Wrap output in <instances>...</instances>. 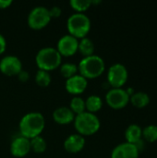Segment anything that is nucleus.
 <instances>
[{
  "label": "nucleus",
  "mask_w": 157,
  "mask_h": 158,
  "mask_svg": "<svg viewBox=\"0 0 157 158\" xmlns=\"http://www.w3.org/2000/svg\"><path fill=\"white\" fill-rule=\"evenodd\" d=\"M70 110L75 114V116L80 115L86 111L85 107V100L81 96H73L69 102Z\"/></svg>",
  "instance_id": "obj_20"
},
{
  "label": "nucleus",
  "mask_w": 157,
  "mask_h": 158,
  "mask_svg": "<svg viewBox=\"0 0 157 158\" xmlns=\"http://www.w3.org/2000/svg\"><path fill=\"white\" fill-rule=\"evenodd\" d=\"M45 128V118L43 115L37 111L25 114L19 120V129L21 136L31 140L40 136Z\"/></svg>",
  "instance_id": "obj_1"
},
{
  "label": "nucleus",
  "mask_w": 157,
  "mask_h": 158,
  "mask_svg": "<svg viewBox=\"0 0 157 158\" xmlns=\"http://www.w3.org/2000/svg\"><path fill=\"white\" fill-rule=\"evenodd\" d=\"M92 22L85 13H73L67 20V29L68 34L74 36L78 40L87 37L91 31Z\"/></svg>",
  "instance_id": "obj_5"
},
{
  "label": "nucleus",
  "mask_w": 157,
  "mask_h": 158,
  "mask_svg": "<svg viewBox=\"0 0 157 158\" xmlns=\"http://www.w3.org/2000/svg\"><path fill=\"white\" fill-rule=\"evenodd\" d=\"M34 81L40 87H47L52 81V76L48 71L38 69L34 76Z\"/></svg>",
  "instance_id": "obj_21"
},
{
  "label": "nucleus",
  "mask_w": 157,
  "mask_h": 158,
  "mask_svg": "<svg viewBox=\"0 0 157 158\" xmlns=\"http://www.w3.org/2000/svg\"><path fill=\"white\" fill-rule=\"evenodd\" d=\"M69 5L76 13H84L92 6V0H71Z\"/></svg>",
  "instance_id": "obj_24"
},
{
  "label": "nucleus",
  "mask_w": 157,
  "mask_h": 158,
  "mask_svg": "<svg viewBox=\"0 0 157 158\" xmlns=\"http://www.w3.org/2000/svg\"><path fill=\"white\" fill-rule=\"evenodd\" d=\"M73 123L77 133L83 137L95 134L101 127L100 119L96 114H93L87 111L77 115Z\"/></svg>",
  "instance_id": "obj_4"
},
{
  "label": "nucleus",
  "mask_w": 157,
  "mask_h": 158,
  "mask_svg": "<svg viewBox=\"0 0 157 158\" xmlns=\"http://www.w3.org/2000/svg\"><path fill=\"white\" fill-rule=\"evenodd\" d=\"M87 87L88 80L79 73L69 79H67L65 82L66 91L68 94H73L74 96H79L80 94H83Z\"/></svg>",
  "instance_id": "obj_11"
},
{
  "label": "nucleus",
  "mask_w": 157,
  "mask_h": 158,
  "mask_svg": "<svg viewBox=\"0 0 157 158\" xmlns=\"http://www.w3.org/2000/svg\"><path fill=\"white\" fill-rule=\"evenodd\" d=\"M140 152L137 147L127 142L119 143L111 152V158H139Z\"/></svg>",
  "instance_id": "obj_13"
},
{
  "label": "nucleus",
  "mask_w": 157,
  "mask_h": 158,
  "mask_svg": "<svg viewBox=\"0 0 157 158\" xmlns=\"http://www.w3.org/2000/svg\"><path fill=\"white\" fill-rule=\"evenodd\" d=\"M125 139L127 143L136 144L143 140V129L138 124H130L125 131Z\"/></svg>",
  "instance_id": "obj_16"
},
{
  "label": "nucleus",
  "mask_w": 157,
  "mask_h": 158,
  "mask_svg": "<svg viewBox=\"0 0 157 158\" xmlns=\"http://www.w3.org/2000/svg\"><path fill=\"white\" fill-rule=\"evenodd\" d=\"M131 105L137 108H143L150 103V96L144 92H136L130 97Z\"/></svg>",
  "instance_id": "obj_18"
},
{
  "label": "nucleus",
  "mask_w": 157,
  "mask_h": 158,
  "mask_svg": "<svg viewBox=\"0 0 157 158\" xmlns=\"http://www.w3.org/2000/svg\"><path fill=\"white\" fill-rule=\"evenodd\" d=\"M49 9V13L51 15V18H58L61 16V13H62V10L59 6H53L52 7L48 8Z\"/></svg>",
  "instance_id": "obj_26"
},
{
  "label": "nucleus",
  "mask_w": 157,
  "mask_h": 158,
  "mask_svg": "<svg viewBox=\"0 0 157 158\" xmlns=\"http://www.w3.org/2000/svg\"><path fill=\"white\" fill-rule=\"evenodd\" d=\"M12 0H0V9H6L8 8L12 5Z\"/></svg>",
  "instance_id": "obj_29"
},
{
  "label": "nucleus",
  "mask_w": 157,
  "mask_h": 158,
  "mask_svg": "<svg viewBox=\"0 0 157 158\" xmlns=\"http://www.w3.org/2000/svg\"><path fill=\"white\" fill-rule=\"evenodd\" d=\"M143 138L148 143H155L157 141V126L148 125L143 129Z\"/></svg>",
  "instance_id": "obj_25"
},
{
  "label": "nucleus",
  "mask_w": 157,
  "mask_h": 158,
  "mask_svg": "<svg viewBox=\"0 0 157 158\" xmlns=\"http://www.w3.org/2000/svg\"><path fill=\"white\" fill-rule=\"evenodd\" d=\"M94 50H95L94 44L90 38L84 37L79 40L78 51L81 53V55L83 56V57L94 55Z\"/></svg>",
  "instance_id": "obj_19"
},
{
  "label": "nucleus",
  "mask_w": 157,
  "mask_h": 158,
  "mask_svg": "<svg viewBox=\"0 0 157 158\" xmlns=\"http://www.w3.org/2000/svg\"><path fill=\"white\" fill-rule=\"evenodd\" d=\"M79 74L85 79H96L105 70V60L97 55L83 57L78 64Z\"/></svg>",
  "instance_id": "obj_2"
},
{
  "label": "nucleus",
  "mask_w": 157,
  "mask_h": 158,
  "mask_svg": "<svg viewBox=\"0 0 157 158\" xmlns=\"http://www.w3.org/2000/svg\"><path fill=\"white\" fill-rule=\"evenodd\" d=\"M105 102L113 109H122L130 103V95L122 88H111L105 94Z\"/></svg>",
  "instance_id": "obj_8"
},
{
  "label": "nucleus",
  "mask_w": 157,
  "mask_h": 158,
  "mask_svg": "<svg viewBox=\"0 0 157 158\" xmlns=\"http://www.w3.org/2000/svg\"><path fill=\"white\" fill-rule=\"evenodd\" d=\"M52 18L49 13V9L43 6H34L27 17V23L28 26L32 30H42L46 27Z\"/></svg>",
  "instance_id": "obj_6"
},
{
  "label": "nucleus",
  "mask_w": 157,
  "mask_h": 158,
  "mask_svg": "<svg viewBox=\"0 0 157 158\" xmlns=\"http://www.w3.org/2000/svg\"><path fill=\"white\" fill-rule=\"evenodd\" d=\"M64 149L69 154H77L83 150L85 146V138L78 133L68 136L63 143Z\"/></svg>",
  "instance_id": "obj_14"
},
{
  "label": "nucleus",
  "mask_w": 157,
  "mask_h": 158,
  "mask_svg": "<svg viewBox=\"0 0 157 158\" xmlns=\"http://www.w3.org/2000/svg\"><path fill=\"white\" fill-rule=\"evenodd\" d=\"M6 49V40L3 34L0 33V55L4 54Z\"/></svg>",
  "instance_id": "obj_28"
},
{
  "label": "nucleus",
  "mask_w": 157,
  "mask_h": 158,
  "mask_svg": "<svg viewBox=\"0 0 157 158\" xmlns=\"http://www.w3.org/2000/svg\"><path fill=\"white\" fill-rule=\"evenodd\" d=\"M53 119L59 125H68L74 121L75 114L68 106H59L53 112Z\"/></svg>",
  "instance_id": "obj_15"
},
{
  "label": "nucleus",
  "mask_w": 157,
  "mask_h": 158,
  "mask_svg": "<svg viewBox=\"0 0 157 158\" xmlns=\"http://www.w3.org/2000/svg\"><path fill=\"white\" fill-rule=\"evenodd\" d=\"M21 60L13 55H8L1 58L0 60V71L8 77L18 76V74L23 69Z\"/></svg>",
  "instance_id": "obj_9"
},
{
  "label": "nucleus",
  "mask_w": 157,
  "mask_h": 158,
  "mask_svg": "<svg viewBox=\"0 0 157 158\" xmlns=\"http://www.w3.org/2000/svg\"><path fill=\"white\" fill-rule=\"evenodd\" d=\"M79 40L70 34H65L57 41L56 50L61 56H71L78 52Z\"/></svg>",
  "instance_id": "obj_10"
},
{
  "label": "nucleus",
  "mask_w": 157,
  "mask_h": 158,
  "mask_svg": "<svg viewBox=\"0 0 157 158\" xmlns=\"http://www.w3.org/2000/svg\"><path fill=\"white\" fill-rule=\"evenodd\" d=\"M18 79L19 80V81L21 82H27L30 79V73L25 70V69H22L19 74H18Z\"/></svg>",
  "instance_id": "obj_27"
},
{
  "label": "nucleus",
  "mask_w": 157,
  "mask_h": 158,
  "mask_svg": "<svg viewBox=\"0 0 157 158\" xmlns=\"http://www.w3.org/2000/svg\"><path fill=\"white\" fill-rule=\"evenodd\" d=\"M106 78L111 88H122L128 81L129 72L123 64L115 63L108 69Z\"/></svg>",
  "instance_id": "obj_7"
},
{
  "label": "nucleus",
  "mask_w": 157,
  "mask_h": 158,
  "mask_svg": "<svg viewBox=\"0 0 157 158\" xmlns=\"http://www.w3.org/2000/svg\"><path fill=\"white\" fill-rule=\"evenodd\" d=\"M59 69H60V74L66 80L69 79V78H71V77H73L79 73L78 65L71 63V62H66V63L61 64Z\"/></svg>",
  "instance_id": "obj_22"
},
{
  "label": "nucleus",
  "mask_w": 157,
  "mask_h": 158,
  "mask_svg": "<svg viewBox=\"0 0 157 158\" xmlns=\"http://www.w3.org/2000/svg\"><path fill=\"white\" fill-rule=\"evenodd\" d=\"M35 63L39 69L50 72L61 66L62 56L56 48L46 46L37 52L35 56Z\"/></svg>",
  "instance_id": "obj_3"
},
{
  "label": "nucleus",
  "mask_w": 157,
  "mask_h": 158,
  "mask_svg": "<svg viewBox=\"0 0 157 158\" xmlns=\"http://www.w3.org/2000/svg\"><path fill=\"white\" fill-rule=\"evenodd\" d=\"M30 142H31V150L33 151L34 153L42 154V153L45 152V150L47 148V143H46L44 138L42 137L41 135L31 139Z\"/></svg>",
  "instance_id": "obj_23"
},
{
  "label": "nucleus",
  "mask_w": 157,
  "mask_h": 158,
  "mask_svg": "<svg viewBox=\"0 0 157 158\" xmlns=\"http://www.w3.org/2000/svg\"><path fill=\"white\" fill-rule=\"evenodd\" d=\"M103 105H104L103 99L96 94H92L89 97H87V99L85 100L86 111L93 114H96L98 111H100L103 107Z\"/></svg>",
  "instance_id": "obj_17"
},
{
  "label": "nucleus",
  "mask_w": 157,
  "mask_h": 158,
  "mask_svg": "<svg viewBox=\"0 0 157 158\" xmlns=\"http://www.w3.org/2000/svg\"><path fill=\"white\" fill-rule=\"evenodd\" d=\"M10 154L17 158L25 157L31 150V142L29 139L19 135L14 138L10 143Z\"/></svg>",
  "instance_id": "obj_12"
}]
</instances>
